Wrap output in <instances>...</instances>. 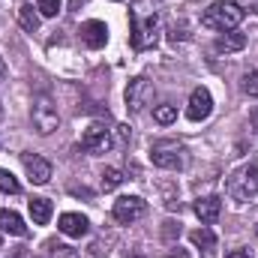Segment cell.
Masks as SVG:
<instances>
[{"instance_id": "f1b7e54d", "label": "cell", "mask_w": 258, "mask_h": 258, "mask_svg": "<svg viewBox=\"0 0 258 258\" xmlns=\"http://www.w3.org/2000/svg\"><path fill=\"white\" fill-rule=\"evenodd\" d=\"M255 231H258V228H255Z\"/></svg>"}, {"instance_id": "44dd1931", "label": "cell", "mask_w": 258, "mask_h": 258, "mask_svg": "<svg viewBox=\"0 0 258 258\" xmlns=\"http://www.w3.org/2000/svg\"><path fill=\"white\" fill-rule=\"evenodd\" d=\"M0 192H6V195H18L21 192V183H18L15 174L6 171V168H0Z\"/></svg>"}, {"instance_id": "6da1fadb", "label": "cell", "mask_w": 258, "mask_h": 258, "mask_svg": "<svg viewBox=\"0 0 258 258\" xmlns=\"http://www.w3.org/2000/svg\"><path fill=\"white\" fill-rule=\"evenodd\" d=\"M159 9L162 0H135L132 3V48L144 51L159 39Z\"/></svg>"}, {"instance_id": "e0dca14e", "label": "cell", "mask_w": 258, "mask_h": 258, "mask_svg": "<svg viewBox=\"0 0 258 258\" xmlns=\"http://www.w3.org/2000/svg\"><path fill=\"white\" fill-rule=\"evenodd\" d=\"M18 24H21L27 33H36V30H39V12H36L30 3L18 6Z\"/></svg>"}, {"instance_id": "83f0119b", "label": "cell", "mask_w": 258, "mask_h": 258, "mask_svg": "<svg viewBox=\"0 0 258 258\" xmlns=\"http://www.w3.org/2000/svg\"><path fill=\"white\" fill-rule=\"evenodd\" d=\"M12 258H18V255H12Z\"/></svg>"}, {"instance_id": "ba28073f", "label": "cell", "mask_w": 258, "mask_h": 258, "mask_svg": "<svg viewBox=\"0 0 258 258\" xmlns=\"http://www.w3.org/2000/svg\"><path fill=\"white\" fill-rule=\"evenodd\" d=\"M150 162L159 165V168H180V165H183L180 144H174V141H159V144H153V150H150Z\"/></svg>"}, {"instance_id": "7c38bea8", "label": "cell", "mask_w": 258, "mask_h": 258, "mask_svg": "<svg viewBox=\"0 0 258 258\" xmlns=\"http://www.w3.org/2000/svg\"><path fill=\"white\" fill-rule=\"evenodd\" d=\"M81 42H84L87 48H102V45L108 42V27H105V21H87V24H81Z\"/></svg>"}, {"instance_id": "30bf717a", "label": "cell", "mask_w": 258, "mask_h": 258, "mask_svg": "<svg viewBox=\"0 0 258 258\" xmlns=\"http://www.w3.org/2000/svg\"><path fill=\"white\" fill-rule=\"evenodd\" d=\"M210 111H213V96H210V90H207V87H195L192 96H189V105H186V117L198 123V120H207Z\"/></svg>"}, {"instance_id": "484cf974", "label": "cell", "mask_w": 258, "mask_h": 258, "mask_svg": "<svg viewBox=\"0 0 258 258\" xmlns=\"http://www.w3.org/2000/svg\"><path fill=\"white\" fill-rule=\"evenodd\" d=\"M243 6H249V9H255L258 12V0H243Z\"/></svg>"}, {"instance_id": "ffe728a7", "label": "cell", "mask_w": 258, "mask_h": 258, "mask_svg": "<svg viewBox=\"0 0 258 258\" xmlns=\"http://www.w3.org/2000/svg\"><path fill=\"white\" fill-rule=\"evenodd\" d=\"M99 183H102V189H105V192H111V189H117V186L123 183V171H120V168H105Z\"/></svg>"}, {"instance_id": "d6986e66", "label": "cell", "mask_w": 258, "mask_h": 258, "mask_svg": "<svg viewBox=\"0 0 258 258\" xmlns=\"http://www.w3.org/2000/svg\"><path fill=\"white\" fill-rule=\"evenodd\" d=\"M153 120H156L159 126H168V123H174V120H177V105H171V102H165V105H156V108H153Z\"/></svg>"}, {"instance_id": "52a82bcc", "label": "cell", "mask_w": 258, "mask_h": 258, "mask_svg": "<svg viewBox=\"0 0 258 258\" xmlns=\"http://www.w3.org/2000/svg\"><path fill=\"white\" fill-rule=\"evenodd\" d=\"M150 99H153V84L147 81V78H132L126 87V108L129 111H144L147 105H150Z\"/></svg>"}, {"instance_id": "277c9868", "label": "cell", "mask_w": 258, "mask_h": 258, "mask_svg": "<svg viewBox=\"0 0 258 258\" xmlns=\"http://www.w3.org/2000/svg\"><path fill=\"white\" fill-rule=\"evenodd\" d=\"M81 147L87 153H108L114 147V129H108L99 120L90 123V126L84 129V135H81Z\"/></svg>"}, {"instance_id": "5bb4252c", "label": "cell", "mask_w": 258, "mask_h": 258, "mask_svg": "<svg viewBox=\"0 0 258 258\" xmlns=\"http://www.w3.org/2000/svg\"><path fill=\"white\" fill-rule=\"evenodd\" d=\"M0 231H6L12 237H24L27 234V225H24V219L15 210H0Z\"/></svg>"}, {"instance_id": "9a60e30c", "label": "cell", "mask_w": 258, "mask_h": 258, "mask_svg": "<svg viewBox=\"0 0 258 258\" xmlns=\"http://www.w3.org/2000/svg\"><path fill=\"white\" fill-rule=\"evenodd\" d=\"M30 219L36 222V225H48V219H51V213H54V207H51V201L48 198H30Z\"/></svg>"}, {"instance_id": "7a4b0ae2", "label": "cell", "mask_w": 258, "mask_h": 258, "mask_svg": "<svg viewBox=\"0 0 258 258\" xmlns=\"http://www.w3.org/2000/svg\"><path fill=\"white\" fill-rule=\"evenodd\" d=\"M243 15H246V9H243L240 3L216 0V3H210V6L204 9L201 24H204V27H210V30H222V33H228V30H234V27L243 21Z\"/></svg>"}, {"instance_id": "603a6c76", "label": "cell", "mask_w": 258, "mask_h": 258, "mask_svg": "<svg viewBox=\"0 0 258 258\" xmlns=\"http://www.w3.org/2000/svg\"><path fill=\"white\" fill-rule=\"evenodd\" d=\"M48 249H51V258H81L78 249H72L66 243H48Z\"/></svg>"}, {"instance_id": "8992f818", "label": "cell", "mask_w": 258, "mask_h": 258, "mask_svg": "<svg viewBox=\"0 0 258 258\" xmlns=\"http://www.w3.org/2000/svg\"><path fill=\"white\" fill-rule=\"evenodd\" d=\"M33 126H36V132L39 135H51L54 129H57V123H60V117H57V108L51 105V99H45V96H39L36 102H33Z\"/></svg>"}, {"instance_id": "7402d4cb", "label": "cell", "mask_w": 258, "mask_h": 258, "mask_svg": "<svg viewBox=\"0 0 258 258\" xmlns=\"http://www.w3.org/2000/svg\"><path fill=\"white\" fill-rule=\"evenodd\" d=\"M36 9H39V15H45V18H54V15L60 12V0H36Z\"/></svg>"}, {"instance_id": "ac0fdd59", "label": "cell", "mask_w": 258, "mask_h": 258, "mask_svg": "<svg viewBox=\"0 0 258 258\" xmlns=\"http://www.w3.org/2000/svg\"><path fill=\"white\" fill-rule=\"evenodd\" d=\"M189 240H192L198 249H204V252H213V249H216V234H213L207 225H204V228H195L192 234H189Z\"/></svg>"}, {"instance_id": "4316f807", "label": "cell", "mask_w": 258, "mask_h": 258, "mask_svg": "<svg viewBox=\"0 0 258 258\" xmlns=\"http://www.w3.org/2000/svg\"><path fill=\"white\" fill-rule=\"evenodd\" d=\"M3 75H6V63H3V57H0V81H3Z\"/></svg>"}, {"instance_id": "4fadbf2b", "label": "cell", "mask_w": 258, "mask_h": 258, "mask_svg": "<svg viewBox=\"0 0 258 258\" xmlns=\"http://www.w3.org/2000/svg\"><path fill=\"white\" fill-rule=\"evenodd\" d=\"M57 228L63 231L66 237H84V234L90 231V222H87V216H81V213H63V216L57 219Z\"/></svg>"}, {"instance_id": "2e32d148", "label": "cell", "mask_w": 258, "mask_h": 258, "mask_svg": "<svg viewBox=\"0 0 258 258\" xmlns=\"http://www.w3.org/2000/svg\"><path fill=\"white\" fill-rule=\"evenodd\" d=\"M243 45H246V36H243V33H231V30H228L225 36H219V39H216V45H213V48H216L219 54H222V51L228 54V51H240Z\"/></svg>"}, {"instance_id": "9c48e42d", "label": "cell", "mask_w": 258, "mask_h": 258, "mask_svg": "<svg viewBox=\"0 0 258 258\" xmlns=\"http://www.w3.org/2000/svg\"><path fill=\"white\" fill-rule=\"evenodd\" d=\"M21 162H24V171H27L30 183L45 186V183L51 180V162H48V159H42V156H36V153H21Z\"/></svg>"}, {"instance_id": "d4e9b609", "label": "cell", "mask_w": 258, "mask_h": 258, "mask_svg": "<svg viewBox=\"0 0 258 258\" xmlns=\"http://www.w3.org/2000/svg\"><path fill=\"white\" fill-rule=\"evenodd\" d=\"M225 258H252V255H249V252H246V249H234V252H231V255H225Z\"/></svg>"}, {"instance_id": "3957f363", "label": "cell", "mask_w": 258, "mask_h": 258, "mask_svg": "<svg viewBox=\"0 0 258 258\" xmlns=\"http://www.w3.org/2000/svg\"><path fill=\"white\" fill-rule=\"evenodd\" d=\"M228 195L234 198V201H252L258 195V159H252V162H246L243 168H237L231 177H228Z\"/></svg>"}, {"instance_id": "cb8c5ba5", "label": "cell", "mask_w": 258, "mask_h": 258, "mask_svg": "<svg viewBox=\"0 0 258 258\" xmlns=\"http://www.w3.org/2000/svg\"><path fill=\"white\" fill-rule=\"evenodd\" d=\"M243 90H246L249 96H255V99H258V72H249V75L243 78Z\"/></svg>"}, {"instance_id": "5b68a950", "label": "cell", "mask_w": 258, "mask_h": 258, "mask_svg": "<svg viewBox=\"0 0 258 258\" xmlns=\"http://www.w3.org/2000/svg\"><path fill=\"white\" fill-rule=\"evenodd\" d=\"M111 213H114V219L120 225H132V222H138L147 213V201L138 198V195H123V198L114 201V210Z\"/></svg>"}, {"instance_id": "8fae6325", "label": "cell", "mask_w": 258, "mask_h": 258, "mask_svg": "<svg viewBox=\"0 0 258 258\" xmlns=\"http://www.w3.org/2000/svg\"><path fill=\"white\" fill-rule=\"evenodd\" d=\"M219 213H222V198H219V195H204V198L195 201V216H198L204 225H213V222L219 219Z\"/></svg>"}]
</instances>
